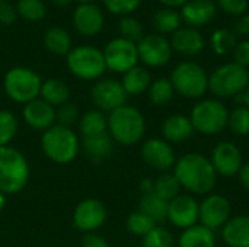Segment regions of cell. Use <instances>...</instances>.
I'll return each mask as SVG.
<instances>
[{"mask_svg":"<svg viewBox=\"0 0 249 247\" xmlns=\"http://www.w3.org/2000/svg\"><path fill=\"white\" fill-rule=\"evenodd\" d=\"M39 98L42 100H45L47 103H50L51 106L58 108V106L64 105L66 102H69L70 89L63 80H58V79L42 80Z\"/></svg>","mask_w":249,"mask_h":247,"instance_id":"cell-28","label":"cell"},{"mask_svg":"<svg viewBox=\"0 0 249 247\" xmlns=\"http://www.w3.org/2000/svg\"><path fill=\"white\" fill-rule=\"evenodd\" d=\"M238 176H239V182H241V185L247 189L249 192V162L248 163H244L242 165V167H241V170H239V173H238Z\"/></svg>","mask_w":249,"mask_h":247,"instance_id":"cell-48","label":"cell"},{"mask_svg":"<svg viewBox=\"0 0 249 247\" xmlns=\"http://www.w3.org/2000/svg\"><path fill=\"white\" fill-rule=\"evenodd\" d=\"M51 1H53V4H54L55 7L64 9V7H67L73 0H51Z\"/></svg>","mask_w":249,"mask_h":247,"instance_id":"cell-52","label":"cell"},{"mask_svg":"<svg viewBox=\"0 0 249 247\" xmlns=\"http://www.w3.org/2000/svg\"><path fill=\"white\" fill-rule=\"evenodd\" d=\"M105 23L104 13L101 7L93 3H82L74 9L73 13V26L83 36L98 35Z\"/></svg>","mask_w":249,"mask_h":247,"instance_id":"cell-18","label":"cell"},{"mask_svg":"<svg viewBox=\"0 0 249 247\" xmlns=\"http://www.w3.org/2000/svg\"><path fill=\"white\" fill-rule=\"evenodd\" d=\"M232 207L222 194H209L200 202V224L212 231L220 230L231 218Z\"/></svg>","mask_w":249,"mask_h":247,"instance_id":"cell-13","label":"cell"},{"mask_svg":"<svg viewBox=\"0 0 249 247\" xmlns=\"http://www.w3.org/2000/svg\"><path fill=\"white\" fill-rule=\"evenodd\" d=\"M137 52L139 60L143 64L156 68L169 63L172 57V47L165 36L159 33H149L137 42Z\"/></svg>","mask_w":249,"mask_h":247,"instance_id":"cell-15","label":"cell"},{"mask_svg":"<svg viewBox=\"0 0 249 247\" xmlns=\"http://www.w3.org/2000/svg\"><path fill=\"white\" fill-rule=\"evenodd\" d=\"M144 132L146 119L137 108L124 105L108 114V134L114 143L134 146L143 140Z\"/></svg>","mask_w":249,"mask_h":247,"instance_id":"cell-2","label":"cell"},{"mask_svg":"<svg viewBox=\"0 0 249 247\" xmlns=\"http://www.w3.org/2000/svg\"><path fill=\"white\" fill-rule=\"evenodd\" d=\"M69 71L80 80H98L107 70L104 52L92 45L71 48L66 55Z\"/></svg>","mask_w":249,"mask_h":247,"instance_id":"cell-9","label":"cell"},{"mask_svg":"<svg viewBox=\"0 0 249 247\" xmlns=\"http://www.w3.org/2000/svg\"><path fill=\"white\" fill-rule=\"evenodd\" d=\"M6 204H7L6 195H4V194H0V214H1V213H3V210L6 208Z\"/></svg>","mask_w":249,"mask_h":247,"instance_id":"cell-53","label":"cell"},{"mask_svg":"<svg viewBox=\"0 0 249 247\" xmlns=\"http://www.w3.org/2000/svg\"><path fill=\"white\" fill-rule=\"evenodd\" d=\"M174 90L187 99H201L209 90V74L193 61L179 63L171 73Z\"/></svg>","mask_w":249,"mask_h":247,"instance_id":"cell-7","label":"cell"},{"mask_svg":"<svg viewBox=\"0 0 249 247\" xmlns=\"http://www.w3.org/2000/svg\"><path fill=\"white\" fill-rule=\"evenodd\" d=\"M108 218V210L105 204L96 198L82 199L73 211V226L80 233H95L99 230Z\"/></svg>","mask_w":249,"mask_h":247,"instance_id":"cell-11","label":"cell"},{"mask_svg":"<svg viewBox=\"0 0 249 247\" xmlns=\"http://www.w3.org/2000/svg\"><path fill=\"white\" fill-rule=\"evenodd\" d=\"M140 191H142V195L153 194V181L152 179H142V182H140Z\"/></svg>","mask_w":249,"mask_h":247,"instance_id":"cell-49","label":"cell"},{"mask_svg":"<svg viewBox=\"0 0 249 247\" xmlns=\"http://www.w3.org/2000/svg\"><path fill=\"white\" fill-rule=\"evenodd\" d=\"M3 1H7V0H0V3H3Z\"/></svg>","mask_w":249,"mask_h":247,"instance_id":"cell-55","label":"cell"},{"mask_svg":"<svg viewBox=\"0 0 249 247\" xmlns=\"http://www.w3.org/2000/svg\"><path fill=\"white\" fill-rule=\"evenodd\" d=\"M190 119L196 132L216 135L228 128L229 109L219 99H201L191 109Z\"/></svg>","mask_w":249,"mask_h":247,"instance_id":"cell-5","label":"cell"},{"mask_svg":"<svg viewBox=\"0 0 249 247\" xmlns=\"http://www.w3.org/2000/svg\"><path fill=\"white\" fill-rule=\"evenodd\" d=\"M248 84V68L236 63H226L209 76V90L216 98H236L245 92Z\"/></svg>","mask_w":249,"mask_h":247,"instance_id":"cell-8","label":"cell"},{"mask_svg":"<svg viewBox=\"0 0 249 247\" xmlns=\"http://www.w3.org/2000/svg\"><path fill=\"white\" fill-rule=\"evenodd\" d=\"M174 227L187 230L200 221V202L191 195H178L168 202V218Z\"/></svg>","mask_w":249,"mask_h":247,"instance_id":"cell-16","label":"cell"},{"mask_svg":"<svg viewBox=\"0 0 249 247\" xmlns=\"http://www.w3.org/2000/svg\"><path fill=\"white\" fill-rule=\"evenodd\" d=\"M142 159L143 162L158 170V172H169L171 169H174L177 157L174 153L172 146L165 141L163 138H149L142 144V150H140Z\"/></svg>","mask_w":249,"mask_h":247,"instance_id":"cell-17","label":"cell"},{"mask_svg":"<svg viewBox=\"0 0 249 247\" xmlns=\"http://www.w3.org/2000/svg\"><path fill=\"white\" fill-rule=\"evenodd\" d=\"M158 224L149 217L146 215L144 213H142L140 210H136L133 211L127 220H125V227L127 230L133 234V236H137V237H144L146 234H149Z\"/></svg>","mask_w":249,"mask_h":247,"instance_id":"cell-34","label":"cell"},{"mask_svg":"<svg viewBox=\"0 0 249 247\" xmlns=\"http://www.w3.org/2000/svg\"><path fill=\"white\" fill-rule=\"evenodd\" d=\"M228 128L232 134L238 137H245L249 134V108L239 105L229 111Z\"/></svg>","mask_w":249,"mask_h":247,"instance_id":"cell-37","label":"cell"},{"mask_svg":"<svg viewBox=\"0 0 249 247\" xmlns=\"http://www.w3.org/2000/svg\"><path fill=\"white\" fill-rule=\"evenodd\" d=\"M235 32L239 35H248L249 33V15L242 16L238 23L235 25Z\"/></svg>","mask_w":249,"mask_h":247,"instance_id":"cell-47","label":"cell"},{"mask_svg":"<svg viewBox=\"0 0 249 247\" xmlns=\"http://www.w3.org/2000/svg\"><path fill=\"white\" fill-rule=\"evenodd\" d=\"M16 17H18V12L12 3H9V1L0 3V23L12 25V23H15Z\"/></svg>","mask_w":249,"mask_h":247,"instance_id":"cell-45","label":"cell"},{"mask_svg":"<svg viewBox=\"0 0 249 247\" xmlns=\"http://www.w3.org/2000/svg\"><path fill=\"white\" fill-rule=\"evenodd\" d=\"M41 86V76L26 67H13L4 74L3 79V89L7 98L22 105L38 99Z\"/></svg>","mask_w":249,"mask_h":247,"instance_id":"cell-6","label":"cell"},{"mask_svg":"<svg viewBox=\"0 0 249 247\" xmlns=\"http://www.w3.org/2000/svg\"><path fill=\"white\" fill-rule=\"evenodd\" d=\"M216 4L212 0H188L181 9V19L191 28L203 26L216 16Z\"/></svg>","mask_w":249,"mask_h":247,"instance_id":"cell-22","label":"cell"},{"mask_svg":"<svg viewBox=\"0 0 249 247\" xmlns=\"http://www.w3.org/2000/svg\"><path fill=\"white\" fill-rule=\"evenodd\" d=\"M44 45L51 54L67 55L71 49L70 33L61 26H51L44 33Z\"/></svg>","mask_w":249,"mask_h":247,"instance_id":"cell-29","label":"cell"},{"mask_svg":"<svg viewBox=\"0 0 249 247\" xmlns=\"http://www.w3.org/2000/svg\"><path fill=\"white\" fill-rule=\"evenodd\" d=\"M233 63L248 68L249 67V41H241L233 49Z\"/></svg>","mask_w":249,"mask_h":247,"instance_id":"cell-44","label":"cell"},{"mask_svg":"<svg viewBox=\"0 0 249 247\" xmlns=\"http://www.w3.org/2000/svg\"><path fill=\"white\" fill-rule=\"evenodd\" d=\"M82 247H111L108 240L96 233H85L82 236Z\"/></svg>","mask_w":249,"mask_h":247,"instance_id":"cell-46","label":"cell"},{"mask_svg":"<svg viewBox=\"0 0 249 247\" xmlns=\"http://www.w3.org/2000/svg\"><path fill=\"white\" fill-rule=\"evenodd\" d=\"M22 118L29 128L42 132L57 124L55 108L47 103L45 100H42L41 98L23 105Z\"/></svg>","mask_w":249,"mask_h":247,"instance_id":"cell-19","label":"cell"},{"mask_svg":"<svg viewBox=\"0 0 249 247\" xmlns=\"http://www.w3.org/2000/svg\"><path fill=\"white\" fill-rule=\"evenodd\" d=\"M142 0H104L107 10L120 16H130L139 6Z\"/></svg>","mask_w":249,"mask_h":247,"instance_id":"cell-42","label":"cell"},{"mask_svg":"<svg viewBox=\"0 0 249 247\" xmlns=\"http://www.w3.org/2000/svg\"><path fill=\"white\" fill-rule=\"evenodd\" d=\"M80 146H82L86 157L92 163L99 165L111 156V153L114 150V140L111 138V135L108 132H105V134H99L95 137L82 138Z\"/></svg>","mask_w":249,"mask_h":247,"instance_id":"cell-24","label":"cell"},{"mask_svg":"<svg viewBox=\"0 0 249 247\" xmlns=\"http://www.w3.org/2000/svg\"><path fill=\"white\" fill-rule=\"evenodd\" d=\"M19 130V121L16 115L7 109H0V147L10 146Z\"/></svg>","mask_w":249,"mask_h":247,"instance_id":"cell-38","label":"cell"},{"mask_svg":"<svg viewBox=\"0 0 249 247\" xmlns=\"http://www.w3.org/2000/svg\"><path fill=\"white\" fill-rule=\"evenodd\" d=\"M104 52L107 70H111L114 73H127L139 63V52H137V44L127 41L124 38H114L111 39Z\"/></svg>","mask_w":249,"mask_h":247,"instance_id":"cell-10","label":"cell"},{"mask_svg":"<svg viewBox=\"0 0 249 247\" xmlns=\"http://www.w3.org/2000/svg\"><path fill=\"white\" fill-rule=\"evenodd\" d=\"M29 163L22 151L12 146L0 147V194L15 195L29 181Z\"/></svg>","mask_w":249,"mask_h":247,"instance_id":"cell-4","label":"cell"},{"mask_svg":"<svg viewBox=\"0 0 249 247\" xmlns=\"http://www.w3.org/2000/svg\"><path fill=\"white\" fill-rule=\"evenodd\" d=\"M171 47L172 51H177L182 55H198L204 47H206V41L204 36L200 33V31H197L196 28H179L178 31H175L172 33L171 38Z\"/></svg>","mask_w":249,"mask_h":247,"instance_id":"cell-20","label":"cell"},{"mask_svg":"<svg viewBox=\"0 0 249 247\" xmlns=\"http://www.w3.org/2000/svg\"><path fill=\"white\" fill-rule=\"evenodd\" d=\"M238 45V33L229 29H219L212 35V48L217 55L233 52Z\"/></svg>","mask_w":249,"mask_h":247,"instance_id":"cell-36","label":"cell"},{"mask_svg":"<svg viewBox=\"0 0 249 247\" xmlns=\"http://www.w3.org/2000/svg\"><path fill=\"white\" fill-rule=\"evenodd\" d=\"M162 4H165L166 7H171V9H174V7H179V6H184L188 0H159Z\"/></svg>","mask_w":249,"mask_h":247,"instance_id":"cell-50","label":"cell"},{"mask_svg":"<svg viewBox=\"0 0 249 247\" xmlns=\"http://www.w3.org/2000/svg\"><path fill=\"white\" fill-rule=\"evenodd\" d=\"M217 6L228 15L239 16L247 12L249 1L248 0H217Z\"/></svg>","mask_w":249,"mask_h":247,"instance_id":"cell-43","label":"cell"},{"mask_svg":"<svg viewBox=\"0 0 249 247\" xmlns=\"http://www.w3.org/2000/svg\"><path fill=\"white\" fill-rule=\"evenodd\" d=\"M220 230L228 247H249V215L231 217Z\"/></svg>","mask_w":249,"mask_h":247,"instance_id":"cell-23","label":"cell"},{"mask_svg":"<svg viewBox=\"0 0 249 247\" xmlns=\"http://www.w3.org/2000/svg\"><path fill=\"white\" fill-rule=\"evenodd\" d=\"M236 100H238V102H241L244 106L249 108V84L247 86V89H245V92H244L242 95L236 96Z\"/></svg>","mask_w":249,"mask_h":247,"instance_id":"cell-51","label":"cell"},{"mask_svg":"<svg viewBox=\"0 0 249 247\" xmlns=\"http://www.w3.org/2000/svg\"><path fill=\"white\" fill-rule=\"evenodd\" d=\"M209 159H210V163H212L213 169L216 170L217 176H223V178L238 176V173L244 165L241 148L232 141L217 143L213 147Z\"/></svg>","mask_w":249,"mask_h":247,"instance_id":"cell-14","label":"cell"},{"mask_svg":"<svg viewBox=\"0 0 249 247\" xmlns=\"http://www.w3.org/2000/svg\"><path fill=\"white\" fill-rule=\"evenodd\" d=\"M179 191H181V185L178 179L174 176V173L165 172L156 181H153V194L165 199L166 202L177 198L179 195Z\"/></svg>","mask_w":249,"mask_h":247,"instance_id":"cell-32","label":"cell"},{"mask_svg":"<svg viewBox=\"0 0 249 247\" xmlns=\"http://www.w3.org/2000/svg\"><path fill=\"white\" fill-rule=\"evenodd\" d=\"M128 95L125 93L121 82L114 79L98 80L90 89V99L95 109L109 114L124 105H127Z\"/></svg>","mask_w":249,"mask_h":247,"instance_id":"cell-12","label":"cell"},{"mask_svg":"<svg viewBox=\"0 0 249 247\" xmlns=\"http://www.w3.org/2000/svg\"><path fill=\"white\" fill-rule=\"evenodd\" d=\"M181 15L171 7L156 10L152 17L153 28L160 33H174L181 28Z\"/></svg>","mask_w":249,"mask_h":247,"instance_id":"cell-31","label":"cell"},{"mask_svg":"<svg viewBox=\"0 0 249 247\" xmlns=\"http://www.w3.org/2000/svg\"><path fill=\"white\" fill-rule=\"evenodd\" d=\"M41 150L51 162L57 165H69L80 151V140L71 127L55 124L42 132Z\"/></svg>","mask_w":249,"mask_h":247,"instance_id":"cell-3","label":"cell"},{"mask_svg":"<svg viewBox=\"0 0 249 247\" xmlns=\"http://www.w3.org/2000/svg\"><path fill=\"white\" fill-rule=\"evenodd\" d=\"M76 1H79V4H82V3H93L95 0H76Z\"/></svg>","mask_w":249,"mask_h":247,"instance_id":"cell-54","label":"cell"},{"mask_svg":"<svg viewBox=\"0 0 249 247\" xmlns=\"http://www.w3.org/2000/svg\"><path fill=\"white\" fill-rule=\"evenodd\" d=\"M121 84L128 96H137L149 90L152 84V77H150V73L144 67L136 66L123 74Z\"/></svg>","mask_w":249,"mask_h":247,"instance_id":"cell-25","label":"cell"},{"mask_svg":"<svg viewBox=\"0 0 249 247\" xmlns=\"http://www.w3.org/2000/svg\"><path fill=\"white\" fill-rule=\"evenodd\" d=\"M178 247H216L214 231L201 224L182 230L178 239Z\"/></svg>","mask_w":249,"mask_h":247,"instance_id":"cell-27","label":"cell"},{"mask_svg":"<svg viewBox=\"0 0 249 247\" xmlns=\"http://www.w3.org/2000/svg\"><path fill=\"white\" fill-rule=\"evenodd\" d=\"M181 188L193 195L206 197L213 192L217 183V173L210 159L201 153H187L177 159L172 169Z\"/></svg>","mask_w":249,"mask_h":247,"instance_id":"cell-1","label":"cell"},{"mask_svg":"<svg viewBox=\"0 0 249 247\" xmlns=\"http://www.w3.org/2000/svg\"><path fill=\"white\" fill-rule=\"evenodd\" d=\"M118 31H120V38H124L134 44H137L144 36L142 23L133 16H123L118 23Z\"/></svg>","mask_w":249,"mask_h":247,"instance_id":"cell-39","label":"cell"},{"mask_svg":"<svg viewBox=\"0 0 249 247\" xmlns=\"http://www.w3.org/2000/svg\"><path fill=\"white\" fill-rule=\"evenodd\" d=\"M15 7L18 16L28 22H39L47 15V7L42 0H18Z\"/></svg>","mask_w":249,"mask_h":247,"instance_id":"cell-35","label":"cell"},{"mask_svg":"<svg viewBox=\"0 0 249 247\" xmlns=\"http://www.w3.org/2000/svg\"><path fill=\"white\" fill-rule=\"evenodd\" d=\"M194 128L190 116L184 114H172L162 124V137L169 144H179L187 141L193 134Z\"/></svg>","mask_w":249,"mask_h":247,"instance_id":"cell-21","label":"cell"},{"mask_svg":"<svg viewBox=\"0 0 249 247\" xmlns=\"http://www.w3.org/2000/svg\"><path fill=\"white\" fill-rule=\"evenodd\" d=\"M79 118H80L79 108L73 102H66L64 105L55 108V121L58 125L71 127L76 121H79Z\"/></svg>","mask_w":249,"mask_h":247,"instance_id":"cell-41","label":"cell"},{"mask_svg":"<svg viewBox=\"0 0 249 247\" xmlns=\"http://www.w3.org/2000/svg\"><path fill=\"white\" fill-rule=\"evenodd\" d=\"M174 95H175L174 86H172L171 80L165 79V77L152 82V84L149 87V99L156 106L168 105L172 100Z\"/></svg>","mask_w":249,"mask_h":247,"instance_id":"cell-33","label":"cell"},{"mask_svg":"<svg viewBox=\"0 0 249 247\" xmlns=\"http://www.w3.org/2000/svg\"><path fill=\"white\" fill-rule=\"evenodd\" d=\"M174 236L172 233L162 227V226H156L149 234H146L143 237V247H174Z\"/></svg>","mask_w":249,"mask_h":247,"instance_id":"cell-40","label":"cell"},{"mask_svg":"<svg viewBox=\"0 0 249 247\" xmlns=\"http://www.w3.org/2000/svg\"><path fill=\"white\" fill-rule=\"evenodd\" d=\"M79 131L82 138L108 132V115L99 109L86 111L79 118Z\"/></svg>","mask_w":249,"mask_h":247,"instance_id":"cell-26","label":"cell"},{"mask_svg":"<svg viewBox=\"0 0 249 247\" xmlns=\"http://www.w3.org/2000/svg\"><path fill=\"white\" fill-rule=\"evenodd\" d=\"M139 210L146 215H149L156 224H160L168 218V202L155 194L142 195L139 202Z\"/></svg>","mask_w":249,"mask_h":247,"instance_id":"cell-30","label":"cell"}]
</instances>
